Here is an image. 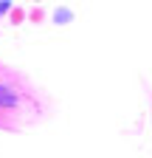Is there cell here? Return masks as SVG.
I'll use <instances>...</instances> for the list:
<instances>
[{
  "mask_svg": "<svg viewBox=\"0 0 152 158\" xmlns=\"http://www.w3.org/2000/svg\"><path fill=\"white\" fill-rule=\"evenodd\" d=\"M3 11H9V3H0V14H3Z\"/></svg>",
  "mask_w": 152,
  "mask_h": 158,
  "instance_id": "cell-2",
  "label": "cell"
},
{
  "mask_svg": "<svg viewBox=\"0 0 152 158\" xmlns=\"http://www.w3.org/2000/svg\"><path fill=\"white\" fill-rule=\"evenodd\" d=\"M17 105V93L6 85H0V107H14Z\"/></svg>",
  "mask_w": 152,
  "mask_h": 158,
  "instance_id": "cell-1",
  "label": "cell"
}]
</instances>
